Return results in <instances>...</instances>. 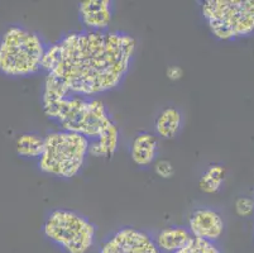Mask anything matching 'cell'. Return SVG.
<instances>
[{
  "instance_id": "7",
  "label": "cell",
  "mask_w": 254,
  "mask_h": 253,
  "mask_svg": "<svg viewBox=\"0 0 254 253\" xmlns=\"http://www.w3.org/2000/svg\"><path fill=\"white\" fill-rule=\"evenodd\" d=\"M99 253H161L153 236L135 227H123L108 236Z\"/></svg>"
},
{
  "instance_id": "16",
  "label": "cell",
  "mask_w": 254,
  "mask_h": 253,
  "mask_svg": "<svg viewBox=\"0 0 254 253\" xmlns=\"http://www.w3.org/2000/svg\"><path fill=\"white\" fill-rule=\"evenodd\" d=\"M176 253H223L218 243L207 242V241L193 238L187 243L182 250Z\"/></svg>"
},
{
  "instance_id": "1",
  "label": "cell",
  "mask_w": 254,
  "mask_h": 253,
  "mask_svg": "<svg viewBox=\"0 0 254 253\" xmlns=\"http://www.w3.org/2000/svg\"><path fill=\"white\" fill-rule=\"evenodd\" d=\"M137 46L122 31L68 32L47 46L42 70L70 94L99 97L123 83Z\"/></svg>"
},
{
  "instance_id": "19",
  "label": "cell",
  "mask_w": 254,
  "mask_h": 253,
  "mask_svg": "<svg viewBox=\"0 0 254 253\" xmlns=\"http://www.w3.org/2000/svg\"><path fill=\"white\" fill-rule=\"evenodd\" d=\"M184 76V70L180 66H170L167 69V78L171 81H177Z\"/></svg>"
},
{
  "instance_id": "4",
  "label": "cell",
  "mask_w": 254,
  "mask_h": 253,
  "mask_svg": "<svg viewBox=\"0 0 254 253\" xmlns=\"http://www.w3.org/2000/svg\"><path fill=\"white\" fill-rule=\"evenodd\" d=\"M90 141L73 132L56 129L43 137V150L38 169L43 173L62 178H72L81 172L89 157Z\"/></svg>"
},
{
  "instance_id": "6",
  "label": "cell",
  "mask_w": 254,
  "mask_h": 253,
  "mask_svg": "<svg viewBox=\"0 0 254 253\" xmlns=\"http://www.w3.org/2000/svg\"><path fill=\"white\" fill-rule=\"evenodd\" d=\"M43 234L64 253H87L95 245L96 226L81 213L55 209L43 223Z\"/></svg>"
},
{
  "instance_id": "17",
  "label": "cell",
  "mask_w": 254,
  "mask_h": 253,
  "mask_svg": "<svg viewBox=\"0 0 254 253\" xmlns=\"http://www.w3.org/2000/svg\"><path fill=\"white\" fill-rule=\"evenodd\" d=\"M235 213L239 217H251L254 214V199L239 198L235 201Z\"/></svg>"
},
{
  "instance_id": "13",
  "label": "cell",
  "mask_w": 254,
  "mask_h": 253,
  "mask_svg": "<svg viewBox=\"0 0 254 253\" xmlns=\"http://www.w3.org/2000/svg\"><path fill=\"white\" fill-rule=\"evenodd\" d=\"M120 129L115 123L105 133L101 134L99 138L90 141L89 156L103 157V159H112L119 147Z\"/></svg>"
},
{
  "instance_id": "11",
  "label": "cell",
  "mask_w": 254,
  "mask_h": 253,
  "mask_svg": "<svg viewBox=\"0 0 254 253\" xmlns=\"http://www.w3.org/2000/svg\"><path fill=\"white\" fill-rule=\"evenodd\" d=\"M153 240L161 253H176L192 240V236L187 227L172 226L158 232Z\"/></svg>"
},
{
  "instance_id": "5",
  "label": "cell",
  "mask_w": 254,
  "mask_h": 253,
  "mask_svg": "<svg viewBox=\"0 0 254 253\" xmlns=\"http://www.w3.org/2000/svg\"><path fill=\"white\" fill-rule=\"evenodd\" d=\"M201 13L212 36L221 41L254 34V0H205Z\"/></svg>"
},
{
  "instance_id": "2",
  "label": "cell",
  "mask_w": 254,
  "mask_h": 253,
  "mask_svg": "<svg viewBox=\"0 0 254 253\" xmlns=\"http://www.w3.org/2000/svg\"><path fill=\"white\" fill-rule=\"evenodd\" d=\"M42 109L46 117L56 123L60 129L81 134L89 141L99 138L115 124L100 97L70 94L48 75L42 90Z\"/></svg>"
},
{
  "instance_id": "8",
  "label": "cell",
  "mask_w": 254,
  "mask_h": 253,
  "mask_svg": "<svg viewBox=\"0 0 254 253\" xmlns=\"http://www.w3.org/2000/svg\"><path fill=\"white\" fill-rule=\"evenodd\" d=\"M187 229L193 238L218 243L225 231V222L223 215L216 209L200 206L189 217Z\"/></svg>"
},
{
  "instance_id": "15",
  "label": "cell",
  "mask_w": 254,
  "mask_h": 253,
  "mask_svg": "<svg viewBox=\"0 0 254 253\" xmlns=\"http://www.w3.org/2000/svg\"><path fill=\"white\" fill-rule=\"evenodd\" d=\"M225 180V169L221 165H210L202 173L198 187L206 194H215L221 189Z\"/></svg>"
},
{
  "instance_id": "18",
  "label": "cell",
  "mask_w": 254,
  "mask_h": 253,
  "mask_svg": "<svg viewBox=\"0 0 254 253\" xmlns=\"http://www.w3.org/2000/svg\"><path fill=\"white\" fill-rule=\"evenodd\" d=\"M154 172L161 178H171L175 175V167L168 160H158L154 162Z\"/></svg>"
},
{
  "instance_id": "3",
  "label": "cell",
  "mask_w": 254,
  "mask_h": 253,
  "mask_svg": "<svg viewBox=\"0 0 254 253\" xmlns=\"http://www.w3.org/2000/svg\"><path fill=\"white\" fill-rule=\"evenodd\" d=\"M47 45L37 32L24 25H9L0 36V74L29 78L42 71Z\"/></svg>"
},
{
  "instance_id": "12",
  "label": "cell",
  "mask_w": 254,
  "mask_h": 253,
  "mask_svg": "<svg viewBox=\"0 0 254 253\" xmlns=\"http://www.w3.org/2000/svg\"><path fill=\"white\" fill-rule=\"evenodd\" d=\"M182 113L175 106H168L163 109L156 118L154 132L161 139H173L179 136L182 129Z\"/></svg>"
},
{
  "instance_id": "14",
  "label": "cell",
  "mask_w": 254,
  "mask_h": 253,
  "mask_svg": "<svg viewBox=\"0 0 254 253\" xmlns=\"http://www.w3.org/2000/svg\"><path fill=\"white\" fill-rule=\"evenodd\" d=\"M43 150V137L37 133H23L15 141L17 155L23 159H39Z\"/></svg>"
},
{
  "instance_id": "10",
  "label": "cell",
  "mask_w": 254,
  "mask_h": 253,
  "mask_svg": "<svg viewBox=\"0 0 254 253\" xmlns=\"http://www.w3.org/2000/svg\"><path fill=\"white\" fill-rule=\"evenodd\" d=\"M130 159L137 166L147 167L157 161L159 152L158 137L149 132H140L130 143Z\"/></svg>"
},
{
  "instance_id": "9",
  "label": "cell",
  "mask_w": 254,
  "mask_h": 253,
  "mask_svg": "<svg viewBox=\"0 0 254 253\" xmlns=\"http://www.w3.org/2000/svg\"><path fill=\"white\" fill-rule=\"evenodd\" d=\"M78 19L85 31H109L113 20V1L85 0L78 4Z\"/></svg>"
}]
</instances>
